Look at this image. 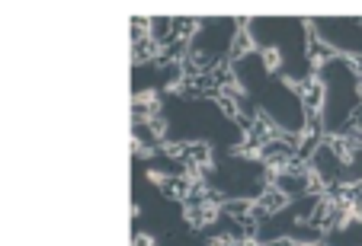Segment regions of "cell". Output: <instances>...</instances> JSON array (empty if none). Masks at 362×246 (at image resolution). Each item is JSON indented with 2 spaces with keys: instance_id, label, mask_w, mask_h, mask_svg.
Listing matches in <instances>:
<instances>
[]
</instances>
